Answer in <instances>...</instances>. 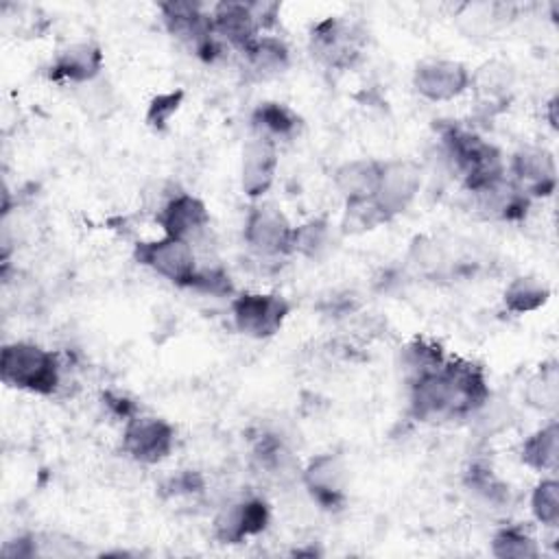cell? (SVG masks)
Masks as SVG:
<instances>
[{"instance_id": "1", "label": "cell", "mask_w": 559, "mask_h": 559, "mask_svg": "<svg viewBox=\"0 0 559 559\" xmlns=\"http://www.w3.org/2000/svg\"><path fill=\"white\" fill-rule=\"evenodd\" d=\"M489 400V386L483 367L465 358H445V362L415 382H411L408 411L419 421H443L476 415Z\"/></svg>"}, {"instance_id": "2", "label": "cell", "mask_w": 559, "mask_h": 559, "mask_svg": "<svg viewBox=\"0 0 559 559\" xmlns=\"http://www.w3.org/2000/svg\"><path fill=\"white\" fill-rule=\"evenodd\" d=\"M0 378L7 386L52 395L61 384V365L50 349L33 341H13L0 352Z\"/></svg>"}, {"instance_id": "3", "label": "cell", "mask_w": 559, "mask_h": 559, "mask_svg": "<svg viewBox=\"0 0 559 559\" xmlns=\"http://www.w3.org/2000/svg\"><path fill=\"white\" fill-rule=\"evenodd\" d=\"M441 142L448 162L469 192L507 175L500 151L478 133L450 124L441 131Z\"/></svg>"}, {"instance_id": "4", "label": "cell", "mask_w": 559, "mask_h": 559, "mask_svg": "<svg viewBox=\"0 0 559 559\" xmlns=\"http://www.w3.org/2000/svg\"><path fill=\"white\" fill-rule=\"evenodd\" d=\"M166 31L188 46L194 55H199L205 61H212L223 44L214 35L212 28V15L205 11L199 2H188V0H168L157 4Z\"/></svg>"}, {"instance_id": "5", "label": "cell", "mask_w": 559, "mask_h": 559, "mask_svg": "<svg viewBox=\"0 0 559 559\" xmlns=\"http://www.w3.org/2000/svg\"><path fill=\"white\" fill-rule=\"evenodd\" d=\"M234 328L251 338L275 336L290 314V304L277 293H240L231 299Z\"/></svg>"}, {"instance_id": "6", "label": "cell", "mask_w": 559, "mask_h": 559, "mask_svg": "<svg viewBox=\"0 0 559 559\" xmlns=\"http://www.w3.org/2000/svg\"><path fill=\"white\" fill-rule=\"evenodd\" d=\"M133 258L138 264L151 269L159 277L188 288L199 264L194 247L186 240L162 236L155 240H142L133 247Z\"/></svg>"}, {"instance_id": "7", "label": "cell", "mask_w": 559, "mask_h": 559, "mask_svg": "<svg viewBox=\"0 0 559 559\" xmlns=\"http://www.w3.org/2000/svg\"><path fill=\"white\" fill-rule=\"evenodd\" d=\"M293 229L286 214L275 203H255L245 218V242L260 258H282L293 253Z\"/></svg>"}, {"instance_id": "8", "label": "cell", "mask_w": 559, "mask_h": 559, "mask_svg": "<svg viewBox=\"0 0 559 559\" xmlns=\"http://www.w3.org/2000/svg\"><path fill=\"white\" fill-rule=\"evenodd\" d=\"M175 448V428L159 417L133 415L122 430V452L142 465L164 461Z\"/></svg>"}, {"instance_id": "9", "label": "cell", "mask_w": 559, "mask_h": 559, "mask_svg": "<svg viewBox=\"0 0 559 559\" xmlns=\"http://www.w3.org/2000/svg\"><path fill=\"white\" fill-rule=\"evenodd\" d=\"M421 188V168L411 159H389L380 166L378 188L373 201L391 221L402 214L417 197Z\"/></svg>"}, {"instance_id": "10", "label": "cell", "mask_w": 559, "mask_h": 559, "mask_svg": "<svg viewBox=\"0 0 559 559\" xmlns=\"http://www.w3.org/2000/svg\"><path fill=\"white\" fill-rule=\"evenodd\" d=\"M155 221L164 236L186 240L194 247L210 227V212L199 197L190 192H175L157 207Z\"/></svg>"}, {"instance_id": "11", "label": "cell", "mask_w": 559, "mask_h": 559, "mask_svg": "<svg viewBox=\"0 0 559 559\" xmlns=\"http://www.w3.org/2000/svg\"><path fill=\"white\" fill-rule=\"evenodd\" d=\"M310 50L328 68H349L360 55V33L338 17H325L310 31Z\"/></svg>"}, {"instance_id": "12", "label": "cell", "mask_w": 559, "mask_h": 559, "mask_svg": "<svg viewBox=\"0 0 559 559\" xmlns=\"http://www.w3.org/2000/svg\"><path fill=\"white\" fill-rule=\"evenodd\" d=\"M415 92L432 103H443L469 90V70L452 59H426L413 72Z\"/></svg>"}, {"instance_id": "13", "label": "cell", "mask_w": 559, "mask_h": 559, "mask_svg": "<svg viewBox=\"0 0 559 559\" xmlns=\"http://www.w3.org/2000/svg\"><path fill=\"white\" fill-rule=\"evenodd\" d=\"M269 507L260 498H242L225 504L214 522V537L223 544H240L251 535L262 533L269 526Z\"/></svg>"}, {"instance_id": "14", "label": "cell", "mask_w": 559, "mask_h": 559, "mask_svg": "<svg viewBox=\"0 0 559 559\" xmlns=\"http://www.w3.org/2000/svg\"><path fill=\"white\" fill-rule=\"evenodd\" d=\"M511 181L528 197H548L557 186V164L548 148L524 146L511 159Z\"/></svg>"}, {"instance_id": "15", "label": "cell", "mask_w": 559, "mask_h": 559, "mask_svg": "<svg viewBox=\"0 0 559 559\" xmlns=\"http://www.w3.org/2000/svg\"><path fill=\"white\" fill-rule=\"evenodd\" d=\"M301 480L310 496L325 509H338L345 502L347 469L338 454L323 452L308 461Z\"/></svg>"}, {"instance_id": "16", "label": "cell", "mask_w": 559, "mask_h": 559, "mask_svg": "<svg viewBox=\"0 0 559 559\" xmlns=\"http://www.w3.org/2000/svg\"><path fill=\"white\" fill-rule=\"evenodd\" d=\"M105 57L98 44L94 41H76L61 48L50 68L48 76L55 83H72V85H87L96 81L103 72Z\"/></svg>"}, {"instance_id": "17", "label": "cell", "mask_w": 559, "mask_h": 559, "mask_svg": "<svg viewBox=\"0 0 559 559\" xmlns=\"http://www.w3.org/2000/svg\"><path fill=\"white\" fill-rule=\"evenodd\" d=\"M277 170V144L264 138H251L242 148L240 188L247 197L260 199L273 183Z\"/></svg>"}, {"instance_id": "18", "label": "cell", "mask_w": 559, "mask_h": 559, "mask_svg": "<svg viewBox=\"0 0 559 559\" xmlns=\"http://www.w3.org/2000/svg\"><path fill=\"white\" fill-rule=\"evenodd\" d=\"M210 15L218 41L240 52L247 50L262 33L249 2H218L210 9Z\"/></svg>"}, {"instance_id": "19", "label": "cell", "mask_w": 559, "mask_h": 559, "mask_svg": "<svg viewBox=\"0 0 559 559\" xmlns=\"http://www.w3.org/2000/svg\"><path fill=\"white\" fill-rule=\"evenodd\" d=\"M472 199L474 207L485 218L496 221H518L526 214L531 203V199L507 175L483 188L472 190Z\"/></svg>"}, {"instance_id": "20", "label": "cell", "mask_w": 559, "mask_h": 559, "mask_svg": "<svg viewBox=\"0 0 559 559\" xmlns=\"http://www.w3.org/2000/svg\"><path fill=\"white\" fill-rule=\"evenodd\" d=\"M515 70L504 59H489L469 72V90L476 94V100L489 111L504 109L513 94Z\"/></svg>"}, {"instance_id": "21", "label": "cell", "mask_w": 559, "mask_h": 559, "mask_svg": "<svg viewBox=\"0 0 559 559\" xmlns=\"http://www.w3.org/2000/svg\"><path fill=\"white\" fill-rule=\"evenodd\" d=\"M245 70L255 81H269L284 74L290 66L288 46L273 35H260L247 50H242Z\"/></svg>"}, {"instance_id": "22", "label": "cell", "mask_w": 559, "mask_h": 559, "mask_svg": "<svg viewBox=\"0 0 559 559\" xmlns=\"http://www.w3.org/2000/svg\"><path fill=\"white\" fill-rule=\"evenodd\" d=\"M380 166H382V162H378V159L360 157V159L343 162L334 170L332 181H334L336 192L345 199V203L373 197V192L378 188V179H380Z\"/></svg>"}, {"instance_id": "23", "label": "cell", "mask_w": 559, "mask_h": 559, "mask_svg": "<svg viewBox=\"0 0 559 559\" xmlns=\"http://www.w3.org/2000/svg\"><path fill=\"white\" fill-rule=\"evenodd\" d=\"M299 127H301V118L284 103L266 100V103H260L251 114L253 135L271 140L273 144H277L280 140L295 138Z\"/></svg>"}, {"instance_id": "24", "label": "cell", "mask_w": 559, "mask_h": 559, "mask_svg": "<svg viewBox=\"0 0 559 559\" xmlns=\"http://www.w3.org/2000/svg\"><path fill=\"white\" fill-rule=\"evenodd\" d=\"M524 465L537 472H555L559 461V426L550 419L546 426L528 435L520 448Z\"/></svg>"}, {"instance_id": "25", "label": "cell", "mask_w": 559, "mask_h": 559, "mask_svg": "<svg viewBox=\"0 0 559 559\" xmlns=\"http://www.w3.org/2000/svg\"><path fill=\"white\" fill-rule=\"evenodd\" d=\"M445 358L448 356L439 343L428 338H413L400 349V369L411 384L417 378L437 371L445 362Z\"/></svg>"}, {"instance_id": "26", "label": "cell", "mask_w": 559, "mask_h": 559, "mask_svg": "<svg viewBox=\"0 0 559 559\" xmlns=\"http://www.w3.org/2000/svg\"><path fill=\"white\" fill-rule=\"evenodd\" d=\"M550 297V286L537 275H520L511 280L504 288L502 301L507 310L515 314H526L539 310Z\"/></svg>"}, {"instance_id": "27", "label": "cell", "mask_w": 559, "mask_h": 559, "mask_svg": "<svg viewBox=\"0 0 559 559\" xmlns=\"http://www.w3.org/2000/svg\"><path fill=\"white\" fill-rule=\"evenodd\" d=\"M332 225L328 218L317 216L293 229V253L308 260H321L332 249Z\"/></svg>"}, {"instance_id": "28", "label": "cell", "mask_w": 559, "mask_h": 559, "mask_svg": "<svg viewBox=\"0 0 559 559\" xmlns=\"http://www.w3.org/2000/svg\"><path fill=\"white\" fill-rule=\"evenodd\" d=\"M526 404L542 411V413H552L559 402V371L555 362L539 367L526 382L524 389Z\"/></svg>"}, {"instance_id": "29", "label": "cell", "mask_w": 559, "mask_h": 559, "mask_svg": "<svg viewBox=\"0 0 559 559\" xmlns=\"http://www.w3.org/2000/svg\"><path fill=\"white\" fill-rule=\"evenodd\" d=\"M491 555L498 559H535L539 557V546L522 526H502L491 537Z\"/></svg>"}, {"instance_id": "30", "label": "cell", "mask_w": 559, "mask_h": 559, "mask_svg": "<svg viewBox=\"0 0 559 559\" xmlns=\"http://www.w3.org/2000/svg\"><path fill=\"white\" fill-rule=\"evenodd\" d=\"M504 17L502 4H489V2H474L463 4V9L456 13V24L463 33L469 37L487 35L491 33Z\"/></svg>"}, {"instance_id": "31", "label": "cell", "mask_w": 559, "mask_h": 559, "mask_svg": "<svg viewBox=\"0 0 559 559\" xmlns=\"http://www.w3.org/2000/svg\"><path fill=\"white\" fill-rule=\"evenodd\" d=\"M533 518L555 528L559 524V483L555 478H542L531 493Z\"/></svg>"}, {"instance_id": "32", "label": "cell", "mask_w": 559, "mask_h": 559, "mask_svg": "<svg viewBox=\"0 0 559 559\" xmlns=\"http://www.w3.org/2000/svg\"><path fill=\"white\" fill-rule=\"evenodd\" d=\"M386 214L378 207V203L373 201V197L362 199V201H349L345 203V216H343V231L349 234H360V231H369L382 223H386Z\"/></svg>"}, {"instance_id": "33", "label": "cell", "mask_w": 559, "mask_h": 559, "mask_svg": "<svg viewBox=\"0 0 559 559\" xmlns=\"http://www.w3.org/2000/svg\"><path fill=\"white\" fill-rule=\"evenodd\" d=\"M465 487L469 491H474L478 498H483L485 502H491V504H500L507 496V487L504 483H500L491 467L487 465H472L467 469V476H465Z\"/></svg>"}, {"instance_id": "34", "label": "cell", "mask_w": 559, "mask_h": 559, "mask_svg": "<svg viewBox=\"0 0 559 559\" xmlns=\"http://www.w3.org/2000/svg\"><path fill=\"white\" fill-rule=\"evenodd\" d=\"M183 100V90H175V92H164L151 98L148 107H146V124L153 127L155 131L166 129L168 120L177 114L179 105Z\"/></svg>"}, {"instance_id": "35", "label": "cell", "mask_w": 559, "mask_h": 559, "mask_svg": "<svg viewBox=\"0 0 559 559\" xmlns=\"http://www.w3.org/2000/svg\"><path fill=\"white\" fill-rule=\"evenodd\" d=\"M188 288L207 293L212 297H225V295L234 293L231 280H229V275L221 266H203V269L199 266Z\"/></svg>"}, {"instance_id": "36", "label": "cell", "mask_w": 559, "mask_h": 559, "mask_svg": "<svg viewBox=\"0 0 559 559\" xmlns=\"http://www.w3.org/2000/svg\"><path fill=\"white\" fill-rule=\"evenodd\" d=\"M2 555L9 559H31L39 555L37 537L35 535H20L2 546Z\"/></svg>"}, {"instance_id": "37", "label": "cell", "mask_w": 559, "mask_h": 559, "mask_svg": "<svg viewBox=\"0 0 559 559\" xmlns=\"http://www.w3.org/2000/svg\"><path fill=\"white\" fill-rule=\"evenodd\" d=\"M166 489H168V493H173V496H179V493H197V491L203 489V478H201L199 472H192V469H190V472H181V474H177L175 478L168 480Z\"/></svg>"}, {"instance_id": "38", "label": "cell", "mask_w": 559, "mask_h": 559, "mask_svg": "<svg viewBox=\"0 0 559 559\" xmlns=\"http://www.w3.org/2000/svg\"><path fill=\"white\" fill-rule=\"evenodd\" d=\"M249 7H251V13H253V17H255L260 31L271 28V26L277 22L280 9H282L280 2H266V0H262V2H249Z\"/></svg>"}, {"instance_id": "39", "label": "cell", "mask_w": 559, "mask_h": 559, "mask_svg": "<svg viewBox=\"0 0 559 559\" xmlns=\"http://www.w3.org/2000/svg\"><path fill=\"white\" fill-rule=\"evenodd\" d=\"M555 109H557V98H550L548 103V122L552 129H557V116H555Z\"/></svg>"}]
</instances>
